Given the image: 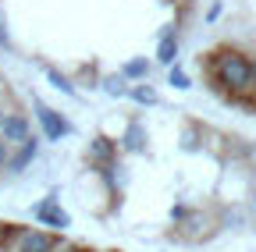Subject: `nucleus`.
<instances>
[{"mask_svg": "<svg viewBox=\"0 0 256 252\" xmlns=\"http://www.w3.org/2000/svg\"><path fill=\"white\" fill-rule=\"evenodd\" d=\"M210 78L232 92V100H242V96H252L256 92V82H252V60L238 50H220L210 57Z\"/></svg>", "mask_w": 256, "mask_h": 252, "instance_id": "f257e3e1", "label": "nucleus"}, {"mask_svg": "<svg viewBox=\"0 0 256 252\" xmlns=\"http://www.w3.org/2000/svg\"><path fill=\"white\" fill-rule=\"evenodd\" d=\"M54 242L57 238L46 235V231H40V228H18V224H11V235L4 238V245L11 252H50Z\"/></svg>", "mask_w": 256, "mask_h": 252, "instance_id": "f03ea898", "label": "nucleus"}, {"mask_svg": "<svg viewBox=\"0 0 256 252\" xmlns=\"http://www.w3.org/2000/svg\"><path fill=\"white\" fill-rule=\"evenodd\" d=\"M36 117H40V124H43V135H46L50 142H60L64 135L72 132V124L64 121L57 110H50L46 103H36Z\"/></svg>", "mask_w": 256, "mask_h": 252, "instance_id": "7ed1b4c3", "label": "nucleus"}, {"mask_svg": "<svg viewBox=\"0 0 256 252\" xmlns=\"http://www.w3.org/2000/svg\"><path fill=\"white\" fill-rule=\"evenodd\" d=\"M36 153H40V146H36V139H25V142H18V149L14 153H8V160H4V167L11 171V174H22L32 160H36Z\"/></svg>", "mask_w": 256, "mask_h": 252, "instance_id": "20e7f679", "label": "nucleus"}, {"mask_svg": "<svg viewBox=\"0 0 256 252\" xmlns=\"http://www.w3.org/2000/svg\"><path fill=\"white\" fill-rule=\"evenodd\" d=\"M0 139H4L8 146L25 142V139H28V121H25V117H18V114L4 117V121H0Z\"/></svg>", "mask_w": 256, "mask_h": 252, "instance_id": "39448f33", "label": "nucleus"}, {"mask_svg": "<svg viewBox=\"0 0 256 252\" xmlns=\"http://www.w3.org/2000/svg\"><path fill=\"white\" fill-rule=\"evenodd\" d=\"M36 217L43 220V224H50V228H60V231H64V228H68V224H72V217H68V213H64V210H60V206H57L54 199H46V203H40V206H36Z\"/></svg>", "mask_w": 256, "mask_h": 252, "instance_id": "423d86ee", "label": "nucleus"}, {"mask_svg": "<svg viewBox=\"0 0 256 252\" xmlns=\"http://www.w3.org/2000/svg\"><path fill=\"white\" fill-rule=\"evenodd\" d=\"M174 57H178V32L174 28H164V36H160V46H156V60L160 64H174Z\"/></svg>", "mask_w": 256, "mask_h": 252, "instance_id": "0eeeda50", "label": "nucleus"}, {"mask_svg": "<svg viewBox=\"0 0 256 252\" xmlns=\"http://www.w3.org/2000/svg\"><path fill=\"white\" fill-rule=\"evenodd\" d=\"M89 156H92V164L107 167V164H114V160H118V149H114V142H110V139H92V142H89Z\"/></svg>", "mask_w": 256, "mask_h": 252, "instance_id": "6e6552de", "label": "nucleus"}, {"mask_svg": "<svg viewBox=\"0 0 256 252\" xmlns=\"http://www.w3.org/2000/svg\"><path fill=\"white\" fill-rule=\"evenodd\" d=\"M124 78H136V82H146V75H150V64H146V57H132L124 64V71H121Z\"/></svg>", "mask_w": 256, "mask_h": 252, "instance_id": "1a4fd4ad", "label": "nucleus"}, {"mask_svg": "<svg viewBox=\"0 0 256 252\" xmlns=\"http://www.w3.org/2000/svg\"><path fill=\"white\" fill-rule=\"evenodd\" d=\"M128 96H132L136 103H146V107H153L160 96H156V89H150L146 82H139V85H132V89H128Z\"/></svg>", "mask_w": 256, "mask_h": 252, "instance_id": "9d476101", "label": "nucleus"}, {"mask_svg": "<svg viewBox=\"0 0 256 252\" xmlns=\"http://www.w3.org/2000/svg\"><path fill=\"white\" fill-rule=\"evenodd\" d=\"M121 142H124V149H132V153H136V149H142L146 135H142L139 124H128V132H124V139H121Z\"/></svg>", "mask_w": 256, "mask_h": 252, "instance_id": "9b49d317", "label": "nucleus"}, {"mask_svg": "<svg viewBox=\"0 0 256 252\" xmlns=\"http://www.w3.org/2000/svg\"><path fill=\"white\" fill-rule=\"evenodd\" d=\"M104 89L110 92V96H128V85H124V75H118V78H104Z\"/></svg>", "mask_w": 256, "mask_h": 252, "instance_id": "f8f14e48", "label": "nucleus"}, {"mask_svg": "<svg viewBox=\"0 0 256 252\" xmlns=\"http://www.w3.org/2000/svg\"><path fill=\"white\" fill-rule=\"evenodd\" d=\"M46 78H50V82H54V89H60V92H68V96H75V85H72V82H68V78H64V75H57V71H54V68H50V71H46Z\"/></svg>", "mask_w": 256, "mask_h": 252, "instance_id": "ddd939ff", "label": "nucleus"}, {"mask_svg": "<svg viewBox=\"0 0 256 252\" xmlns=\"http://www.w3.org/2000/svg\"><path fill=\"white\" fill-rule=\"evenodd\" d=\"M168 82H171L174 89H188V75H185L178 64H171V75H168Z\"/></svg>", "mask_w": 256, "mask_h": 252, "instance_id": "4468645a", "label": "nucleus"}, {"mask_svg": "<svg viewBox=\"0 0 256 252\" xmlns=\"http://www.w3.org/2000/svg\"><path fill=\"white\" fill-rule=\"evenodd\" d=\"M50 252H82V249H78V245H72V242H64V238H57Z\"/></svg>", "mask_w": 256, "mask_h": 252, "instance_id": "2eb2a0df", "label": "nucleus"}, {"mask_svg": "<svg viewBox=\"0 0 256 252\" xmlns=\"http://www.w3.org/2000/svg\"><path fill=\"white\" fill-rule=\"evenodd\" d=\"M8 153H11V146H8L4 139H0V167H4V160H8Z\"/></svg>", "mask_w": 256, "mask_h": 252, "instance_id": "dca6fc26", "label": "nucleus"}, {"mask_svg": "<svg viewBox=\"0 0 256 252\" xmlns=\"http://www.w3.org/2000/svg\"><path fill=\"white\" fill-rule=\"evenodd\" d=\"M11 235V224H0V245H4V238Z\"/></svg>", "mask_w": 256, "mask_h": 252, "instance_id": "f3484780", "label": "nucleus"}]
</instances>
